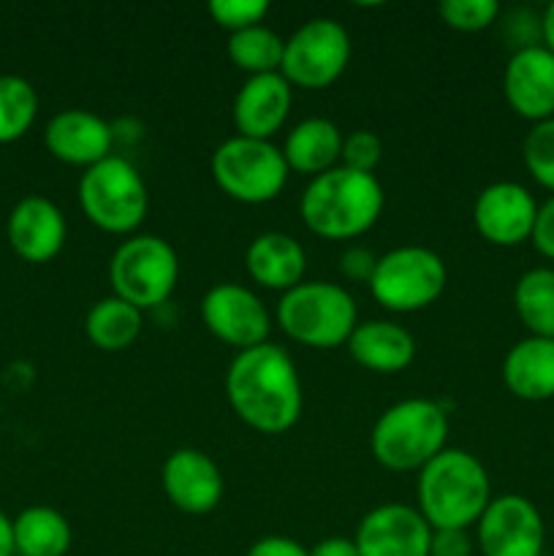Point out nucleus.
Listing matches in <instances>:
<instances>
[{
  "instance_id": "72a5a7b5",
  "label": "nucleus",
  "mask_w": 554,
  "mask_h": 556,
  "mask_svg": "<svg viewBox=\"0 0 554 556\" xmlns=\"http://www.w3.org/2000/svg\"><path fill=\"white\" fill-rule=\"evenodd\" d=\"M476 541L470 530H432L429 556H473Z\"/></svg>"
},
{
  "instance_id": "6e6552de",
  "label": "nucleus",
  "mask_w": 554,
  "mask_h": 556,
  "mask_svg": "<svg viewBox=\"0 0 554 556\" xmlns=\"http://www.w3.org/2000/svg\"><path fill=\"white\" fill-rule=\"evenodd\" d=\"M114 296L125 299L141 313L168 302L179 280V258L161 237H130L114 250L109 264Z\"/></svg>"
},
{
  "instance_id": "cd10ccee",
  "label": "nucleus",
  "mask_w": 554,
  "mask_h": 556,
  "mask_svg": "<svg viewBox=\"0 0 554 556\" xmlns=\"http://www.w3.org/2000/svg\"><path fill=\"white\" fill-rule=\"evenodd\" d=\"M38 114L36 87L14 74L0 76V144L22 139Z\"/></svg>"
},
{
  "instance_id": "a211bd4d",
  "label": "nucleus",
  "mask_w": 554,
  "mask_h": 556,
  "mask_svg": "<svg viewBox=\"0 0 554 556\" xmlns=\"http://www.w3.org/2000/svg\"><path fill=\"white\" fill-rule=\"evenodd\" d=\"M43 144L58 161L87 172L96 163L112 157L114 130L106 119L87 109H65L47 123Z\"/></svg>"
},
{
  "instance_id": "0eeeda50",
  "label": "nucleus",
  "mask_w": 554,
  "mask_h": 556,
  "mask_svg": "<svg viewBox=\"0 0 554 556\" xmlns=\"http://www.w3.org/2000/svg\"><path fill=\"white\" fill-rule=\"evenodd\" d=\"M288 168L282 150L272 141L231 136L212 152V177L217 188L242 204H266L277 199L288 182Z\"/></svg>"
},
{
  "instance_id": "f257e3e1",
  "label": "nucleus",
  "mask_w": 554,
  "mask_h": 556,
  "mask_svg": "<svg viewBox=\"0 0 554 556\" xmlns=\"http://www.w3.org/2000/svg\"><path fill=\"white\" fill-rule=\"evenodd\" d=\"M231 410L261 434H282L302 416V380L282 348L264 342L239 351L226 372Z\"/></svg>"
},
{
  "instance_id": "4468645a",
  "label": "nucleus",
  "mask_w": 554,
  "mask_h": 556,
  "mask_svg": "<svg viewBox=\"0 0 554 556\" xmlns=\"http://www.w3.org/2000/svg\"><path fill=\"white\" fill-rule=\"evenodd\" d=\"M353 543L362 556H429L432 527L418 508L386 503L364 516Z\"/></svg>"
},
{
  "instance_id": "7c9ffc66",
  "label": "nucleus",
  "mask_w": 554,
  "mask_h": 556,
  "mask_svg": "<svg viewBox=\"0 0 554 556\" xmlns=\"http://www.w3.org/2000/svg\"><path fill=\"white\" fill-rule=\"evenodd\" d=\"M269 9L272 5L266 3V0H212V3L206 5L212 20H215L223 30H228V36L239 30H248V27L264 25Z\"/></svg>"
},
{
  "instance_id": "c9c22d12",
  "label": "nucleus",
  "mask_w": 554,
  "mask_h": 556,
  "mask_svg": "<svg viewBox=\"0 0 554 556\" xmlns=\"http://www.w3.org/2000/svg\"><path fill=\"white\" fill-rule=\"evenodd\" d=\"M248 556H310V552L293 538L266 535L248 548Z\"/></svg>"
},
{
  "instance_id": "2eb2a0df",
  "label": "nucleus",
  "mask_w": 554,
  "mask_h": 556,
  "mask_svg": "<svg viewBox=\"0 0 554 556\" xmlns=\"http://www.w3.org/2000/svg\"><path fill=\"white\" fill-rule=\"evenodd\" d=\"M503 92L508 106L532 125L554 117V54L543 43L516 47L505 63Z\"/></svg>"
},
{
  "instance_id": "ddd939ff",
  "label": "nucleus",
  "mask_w": 554,
  "mask_h": 556,
  "mask_svg": "<svg viewBox=\"0 0 554 556\" xmlns=\"http://www.w3.org/2000/svg\"><path fill=\"white\" fill-rule=\"evenodd\" d=\"M538 201L519 182H492L473 204L476 231L498 248H516L532 237Z\"/></svg>"
},
{
  "instance_id": "aec40b11",
  "label": "nucleus",
  "mask_w": 554,
  "mask_h": 556,
  "mask_svg": "<svg viewBox=\"0 0 554 556\" xmlns=\"http://www.w3.org/2000/svg\"><path fill=\"white\" fill-rule=\"evenodd\" d=\"M244 266L261 288L288 293L299 282H304L307 255L291 233L266 231L250 242L248 253H244Z\"/></svg>"
},
{
  "instance_id": "9b49d317",
  "label": "nucleus",
  "mask_w": 554,
  "mask_h": 556,
  "mask_svg": "<svg viewBox=\"0 0 554 556\" xmlns=\"http://www.w3.org/2000/svg\"><path fill=\"white\" fill-rule=\"evenodd\" d=\"M543 543L541 514L521 494L492 497L476 525V546L483 556H541Z\"/></svg>"
},
{
  "instance_id": "473e14b6",
  "label": "nucleus",
  "mask_w": 554,
  "mask_h": 556,
  "mask_svg": "<svg viewBox=\"0 0 554 556\" xmlns=\"http://www.w3.org/2000/svg\"><path fill=\"white\" fill-rule=\"evenodd\" d=\"M375 266H378V255H375L373 250L358 248V244L342 250L340 275L345 277V280L367 282V286H369V280H373V275H375Z\"/></svg>"
},
{
  "instance_id": "f704fd0d",
  "label": "nucleus",
  "mask_w": 554,
  "mask_h": 556,
  "mask_svg": "<svg viewBox=\"0 0 554 556\" xmlns=\"http://www.w3.org/2000/svg\"><path fill=\"white\" fill-rule=\"evenodd\" d=\"M530 242L536 244L538 253L554 261V195H549L543 204H538V217L536 226H532Z\"/></svg>"
},
{
  "instance_id": "f03ea898",
  "label": "nucleus",
  "mask_w": 554,
  "mask_h": 556,
  "mask_svg": "<svg viewBox=\"0 0 554 556\" xmlns=\"http://www.w3.org/2000/svg\"><path fill=\"white\" fill-rule=\"evenodd\" d=\"M383 204L386 195L375 174L335 166L310 179L299 201V212L315 237L342 242L367 233L378 223Z\"/></svg>"
},
{
  "instance_id": "1a4fd4ad",
  "label": "nucleus",
  "mask_w": 554,
  "mask_h": 556,
  "mask_svg": "<svg viewBox=\"0 0 554 556\" xmlns=\"http://www.w3.org/2000/svg\"><path fill=\"white\" fill-rule=\"evenodd\" d=\"M449 282L443 258L429 248L407 244L380 255L369 293L389 313H418L438 302Z\"/></svg>"
},
{
  "instance_id": "5701e85b",
  "label": "nucleus",
  "mask_w": 554,
  "mask_h": 556,
  "mask_svg": "<svg viewBox=\"0 0 554 556\" xmlns=\"http://www.w3.org/2000/svg\"><path fill=\"white\" fill-rule=\"evenodd\" d=\"M342 155V134L331 119L310 117L293 125L282 144V157L288 168L310 177L331 172Z\"/></svg>"
},
{
  "instance_id": "412c9836",
  "label": "nucleus",
  "mask_w": 554,
  "mask_h": 556,
  "mask_svg": "<svg viewBox=\"0 0 554 556\" xmlns=\"http://www.w3.org/2000/svg\"><path fill=\"white\" fill-rule=\"evenodd\" d=\"M353 362L378 375L402 372L416 358V340L407 329L391 320H367L353 329L348 340Z\"/></svg>"
},
{
  "instance_id": "4c0bfd02",
  "label": "nucleus",
  "mask_w": 554,
  "mask_h": 556,
  "mask_svg": "<svg viewBox=\"0 0 554 556\" xmlns=\"http://www.w3.org/2000/svg\"><path fill=\"white\" fill-rule=\"evenodd\" d=\"M14 525L9 516L0 510V556H14Z\"/></svg>"
},
{
  "instance_id": "2f4dec72",
  "label": "nucleus",
  "mask_w": 554,
  "mask_h": 556,
  "mask_svg": "<svg viewBox=\"0 0 554 556\" xmlns=\"http://www.w3.org/2000/svg\"><path fill=\"white\" fill-rule=\"evenodd\" d=\"M380 157H383V144H380L373 130H353L342 139L340 166L351 168V172L373 174L378 168Z\"/></svg>"
},
{
  "instance_id": "39448f33",
  "label": "nucleus",
  "mask_w": 554,
  "mask_h": 556,
  "mask_svg": "<svg viewBox=\"0 0 554 556\" xmlns=\"http://www.w3.org/2000/svg\"><path fill=\"white\" fill-rule=\"evenodd\" d=\"M277 320L299 345L331 351L348 345L358 326V309L351 293L337 282H299L282 293Z\"/></svg>"
},
{
  "instance_id": "6ab92c4d",
  "label": "nucleus",
  "mask_w": 554,
  "mask_h": 556,
  "mask_svg": "<svg viewBox=\"0 0 554 556\" xmlns=\"http://www.w3.org/2000/svg\"><path fill=\"white\" fill-rule=\"evenodd\" d=\"M293 87L282 74L248 76L234 98V125L239 136L272 141L291 112Z\"/></svg>"
},
{
  "instance_id": "f8f14e48",
  "label": "nucleus",
  "mask_w": 554,
  "mask_h": 556,
  "mask_svg": "<svg viewBox=\"0 0 554 556\" xmlns=\"http://www.w3.org/2000/svg\"><path fill=\"white\" fill-rule=\"evenodd\" d=\"M201 320L212 337L237 351L264 345L272 329L264 302L250 288L237 286V282H221L204 293Z\"/></svg>"
},
{
  "instance_id": "393cba45",
  "label": "nucleus",
  "mask_w": 554,
  "mask_h": 556,
  "mask_svg": "<svg viewBox=\"0 0 554 556\" xmlns=\"http://www.w3.org/2000/svg\"><path fill=\"white\" fill-rule=\"evenodd\" d=\"M144 326V313L119 296H106L90 307L85 318L87 340L106 353H119L134 345Z\"/></svg>"
},
{
  "instance_id": "e433bc0d",
  "label": "nucleus",
  "mask_w": 554,
  "mask_h": 556,
  "mask_svg": "<svg viewBox=\"0 0 554 556\" xmlns=\"http://www.w3.org/2000/svg\"><path fill=\"white\" fill-rule=\"evenodd\" d=\"M307 552L310 556H362L353 538H326V541L315 543Z\"/></svg>"
},
{
  "instance_id": "a878e982",
  "label": "nucleus",
  "mask_w": 554,
  "mask_h": 556,
  "mask_svg": "<svg viewBox=\"0 0 554 556\" xmlns=\"http://www.w3.org/2000/svg\"><path fill=\"white\" fill-rule=\"evenodd\" d=\"M514 307L530 337L554 340V269L536 266L514 288Z\"/></svg>"
},
{
  "instance_id": "423d86ee",
  "label": "nucleus",
  "mask_w": 554,
  "mask_h": 556,
  "mask_svg": "<svg viewBox=\"0 0 554 556\" xmlns=\"http://www.w3.org/2000/svg\"><path fill=\"white\" fill-rule=\"evenodd\" d=\"M79 206L87 220L106 233H130L150 210L147 182L125 157L112 155L79 179Z\"/></svg>"
},
{
  "instance_id": "4be33fe9",
  "label": "nucleus",
  "mask_w": 554,
  "mask_h": 556,
  "mask_svg": "<svg viewBox=\"0 0 554 556\" xmlns=\"http://www.w3.org/2000/svg\"><path fill=\"white\" fill-rule=\"evenodd\" d=\"M503 383L516 400H554V340L525 337L516 342L503 362Z\"/></svg>"
},
{
  "instance_id": "c756f323",
  "label": "nucleus",
  "mask_w": 554,
  "mask_h": 556,
  "mask_svg": "<svg viewBox=\"0 0 554 556\" xmlns=\"http://www.w3.org/2000/svg\"><path fill=\"white\" fill-rule=\"evenodd\" d=\"M440 20L459 33H481L494 25L500 16L498 0H443Z\"/></svg>"
},
{
  "instance_id": "20e7f679",
  "label": "nucleus",
  "mask_w": 554,
  "mask_h": 556,
  "mask_svg": "<svg viewBox=\"0 0 554 556\" xmlns=\"http://www.w3.org/2000/svg\"><path fill=\"white\" fill-rule=\"evenodd\" d=\"M449 413L432 400H402L375 421L373 456L378 465L394 472H421L429 462L445 451Z\"/></svg>"
},
{
  "instance_id": "f3484780",
  "label": "nucleus",
  "mask_w": 554,
  "mask_h": 556,
  "mask_svg": "<svg viewBox=\"0 0 554 556\" xmlns=\"http://www.w3.org/2000/svg\"><path fill=\"white\" fill-rule=\"evenodd\" d=\"M5 233L20 258L27 264H47L63 250L68 226L60 206L47 195H25L11 210Z\"/></svg>"
},
{
  "instance_id": "58836bf2",
  "label": "nucleus",
  "mask_w": 554,
  "mask_h": 556,
  "mask_svg": "<svg viewBox=\"0 0 554 556\" xmlns=\"http://www.w3.org/2000/svg\"><path fill=\"white\" fill-rule=\"evenodd\" d=\"M541 38H543V47L554 54V3H549L541 16Z\"/></svg>"
},
{
  "instance_id": "7ed1b4c3",
  "label": "nucleus",
  "mask_w": 554,
  "mask_h": 556,
  "mask_svg": "<svg viewBox=\"0 0 554 556\" xmlns=\"http://www.w3.org/2000/svg\"><path fill=\"white\" fill-rule=\"evenodd\" d=\"M492 503V483L473 454L445 448L418 472V514L432 530H470Z\"/></svg>"
},
{
  "instance_id": "bb28decb",
  "label": "nucleus",
  "mask_w": 554,
  "mask_h": 556,
  "mask_svg": "<svg viewBox=\"0 0 554 556\" xmlns=\"http://www.w3.org/2000/svg\"><path fill=\"white\" fill-rule=\"evenodd\" d=\"M226 52L237 68H242L250 76L280 74L282 52H286V38L277 36L266 25L248 27L228 36Z\"/></svg>"
},
{
  "instance_id": "b1692460",
  "label": "nucleus",
  "mask_w": 554,
  "mask_h": 556,
  "mask_svg": "<svg viewBox=\"0 0 554 556\" xmlns=\"http://www.w3.org/2000/svg\"><path fill=\"white\" fill-rule=\"evenodd\" d=\"M14 525V552L20 556H65L74 541L68 519L47 505L22 510Z\"/></svg>"
},
{
  "instance_id": "c85d7f7f",
  "label": "nucleus",
  "mask_w": 554,
  "mask_h": 556,
  "mask_svg": "<svg viewBox=\"0 0 554 556\" xmlns=\"http://www.w3.org/2000/svg\"><path fill=\"white\" fill-rule=\"evenodd\" d=\"M521 157H525L530 177L541 188L552 190L554 195V117L536 123L527 130L525 144H521Z\"/></svg>"
},
{
  "instance_id": "dca6fc26",
  "label": "nucleus",
  "mask_w": 554,
  "mask_h": 556,
  "mask_svg": "<svg viewBox=\"0 0 554 556\" xmlns=\"http://www.w3.org/2000/svg\"><path fill=\"white\" fill-rule=\"evenodd\" d=\"M163 492L168 503L190 516H204L221 505L223 500V472L199 448H179L163 462L161 470Z\"/></svg>"
},
{
  "instance_id": "9d476101",
  "label": "nucleus",
  "mask_w": 554,
  "mask_h": 556,
  "mask_svg": "<svg viewBox=\"0 0 554 556\" xmlns=\"http://www.w3.org/2000/svg\"><path fill=\"white\" fill-rule=\"evenodd\" d=\"M351 60V36L345 27L329 16L304 22L286 41L280 74L291 87L324 90L335 85Z\"/></svg>"
}]
</instances>
